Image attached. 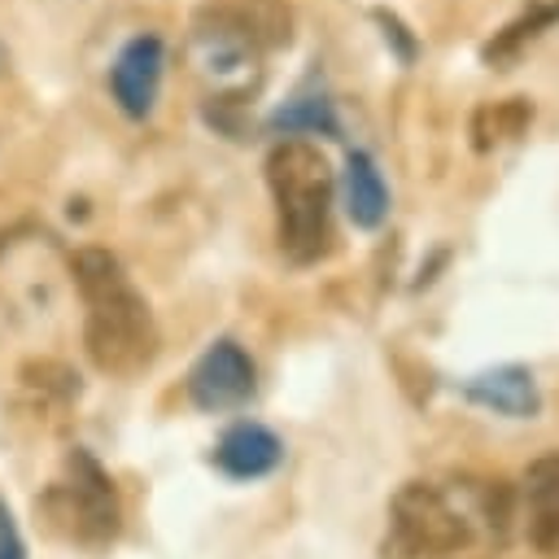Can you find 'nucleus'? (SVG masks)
I'll list each match as a JSON object with an SVG mask.
<instances>
[{"mask_svg":"<svg viewBox=\"0 0 559 559\" xmlns=\"http://www.w3.org/2000/svg\"><path fill=\"white\" fill-rule=\"evenodd\" d=\"M74 284L87 306L83 341H87L92 362L109 376H131L148 367L157 354V323L140 288L127 280L122 262L109 249H79Z\"/></svg>","mask_w":559,"mask_h":559,"instance_id":"nucleus-1","label":"nucleus"},{"mask_svg":"<svg viewBox=\"0 0 559 559\" xmlns=\"http://www.w3.org/2000/svg\"><path fill=\"white\" fill-rule=\"evenodd\" d=\"M266 183L280 218V249L319 262L332 249V170L310 140H280L266 153Z\"/></svg>","mask_w":559,"mask_h":559,"instance_id":"nucleus-2","label":"nucleus"},{"mask_svg":"<svg viewBox=\"0 0 559 559\" xmlns=\"http://www.w3.org/2000/svg\"><path fill=\"white\" fill-rule=\"evenodd\" d=\"M480 515L472 502L467 480L459 493L432 485V480H406L389 502V533H384V559H428V555H454L476 542Z\"/></svg>","mask_w":559,"mask_h":559,"instance_id":"nucleus-3","label":"nucleus"},{"mask_svg":"<svg viewBox=\"0 0 559 559\" xmlns=\"http://www.w3.org/2000/svg\"><path fill=\"white\" fill-rule=\"evenodd\" d=\"M262 52L266 48L253 39V31L231 9V0L210 4V9L197 13V22H192V57H197V70L223 92V100H236V96H245L253 87Z\"/></svg>","mask_w":559,"mask_h":559,"instance_id":"nucleus-4","label":"nucleus"},{"mask_svg":"<svg viewBox=\"0 0 559 559\" xmlns=\"http://www.w3.org/2000/svg\"><path fill=\"white\" fill-rule=\"evenodd\" d=\"M188 393L201 411H231L253 393V358L236 341H214L188 371Z\"/></svg>","mask_w":559,"mask_h":559,"instance_id":"nucleus-5","label":"nucleus"},{"mask_svg":"<svg viewBox=\"0 0 559 559\" xmlns=\"http://www.w3.org/2000/svg\"><path fill=\"white\" fill-rule=\"evenodd\" d=\"M162 70H166V48H162L157 35H135V39L122 44V52L109 66V92H114V100L127 118H148L153 114Z\"/></svg>","mask_w":559,"mask_h":559,"instance_id":"nucleus-6","label":"nucleus"},{"mask_svg":"<svg viewBox=\"0 0 559 559\" xmlns=\"http://www.w3.org/2000/svg\"><path fill=\"white\" fill-rule=\"evenodd\" d=\"M66 498H70V515L79 520V533H83V537H109V533L118 528V498H114V485H109V476L96 467V459H87L83 450H74V459H70Z\"/></svg>","mask_w":559,"mask_h":559,"instance_id":"nucleus-7","label":"nucleus"},{"mask_svg":"<svg viewBox=\"0 0 559 559\" xmlns=\"http://www.w3.org/2000/svg\"><path fill=\"white\" fill-rule=\"evenodd\" d=\"M218 467L236 480H258L266 472H275V463L284 459V445L271 428L262 424H236L218 437V450H214Z\"/></svg>","mask_w":559,"mask_h":559,"instance_id":"nucleus-8","label":"nucleus"},{"mask_svg":"<svg viewBox=\"0 0 559 559\" xmlns=\"http://www.w3.org/2000/svg\"><path fill=\"white\" fill-rule=\"evenodd\" d=\"M467 397H472L476 406H485V411H493V415H511V419H528V415H537V406H542V393H537L533 376H528L524 367H515V362L472 376V380H467Z\"/></svg>","mask_w":559,"mask_h":559,"instance_id":"nucleus-9","label":"nucleus"},{"mask_svg":"<svg viewBox=\"0 0 559 559\" xmlns=\"http://www.w3.org/2000/svg\"><path fill=\"white\" fill-rule=\"evenodd\" d=\"M524 498H528V533H533L537 550L559 559V450L528 463Z\"/></svg>","mask_w":559,"mask_h":559,"instance_id":"nucleus-10","label":"nucleus"},{"mask_svg":"<svg viewBox=\"0 0 559 559\" xmlns=\"http://www.w3.org/2000/svg\"><path fill=\"white\" fill-rule=\"evenodd\" d=\"M559 22V0H528L502 31H493V39L480 44V61L489 70H507L533 39H542L550 26Z\"/></svg>","mask_w":559,"mask_h":559,"instance_id":"nucleus-11","label":"nucleus"},{"mask_svg":"<svg viewBox=\"0 0 559 559\" xmlns=\"http://www.w3.org/2000/svg\"><path fill=\"white\" fill-rule=\"evenodd\" d=\"M345 214H349V223L362 227V231L380 227L384 214H389L384 175L376 170L371 153H362V148H354V153L345 157Z\"/></svg>","mask_w":559,"mask_h":559,"instance_id":"nucleus-12","label":"nucleus"},{"mask_svg":"<svg viewBox=\"0 0 559 559\" xmlns=\"http://www.w3.org/2000/svg\"><path fill=\"white\" fill-rule=\"evenodd\" d=\"M533 122V100L528 96H507V100H493V105H480L472 114V148L476 153H489L507 140H520Z\"/></svg>","mask_w":559,"mask_h":559,"instance_id":"nucleus-13","label":"nucleus"},{"mask_svg":"<svg viewBox=\"0 0 559 559\" xmlns=\"http://www.w3.org/2000/svg\"><path fill=\"white\" fill-rule=\"evenodd\" d=\"M275 127L280 131H323V135H336V118H332V105L323 96H306V100L280 109Z\"/></svg>","mask_w":559,"mask_h":559,"instance_id":"nucleus-14","label":"nucleus"},{"mask_svg":"<svg viewBox=\"0 0 559 559\" xmlns=\"http://www.w3.org/2000/svg\"><path fill=\"white\" fill-rule=\"evenodd\" d=\"M371 17L380 22V31H384V44H393L397 61H402V66H411V61L419 57V39L411 35V26H406V22H402V17L393 13V9H376Z\"/></svg>","mask_w":559,"mask_h":559,"instance_id":"nucleus-15","label":"nucleus"},{"mask_svg":"<svg viewBox=\"0 0 559 559\" xmlns=\"http://www.w3.org/2000/svg\"><path fill=\"white\" fill-rule=\"evenodd\" d=\"M0 559H22V537H17L4 507H0Z\"/></svg>","mask_w":559,"mask_h":559,"instance_id":"nucleus-16","label":"nucleus"}]
</instances>
